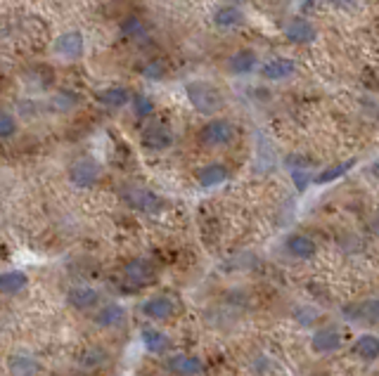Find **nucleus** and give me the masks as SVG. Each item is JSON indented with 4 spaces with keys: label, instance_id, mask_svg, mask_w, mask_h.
I'll return each mask as SVG.
<instances>
[{
    "label": "nucleus",
    "instance_id": "obj_1",
    "mask_svg": "<svg viewBox=\"0 0 379 376\" xmlns=\"http://www.w3.org/2000/svg\"><path fill=\"white\" fill-rule=\"evenodd\" d=\"M187 100L194 107V112L204 114V117H214L223 109V95L216 85L206 83V80H192L185 85Z\"/></svg>",
    "mask_w": 379,
    "mask_h": 376
},
{
    "label": "nucleus",
    "instance_id": "obj_2",
    "mask_svg": "<svg viewBox=\"0 0 379 376\" xmlns=\"http://www.w3.org/2000/svg\"><path fill=\"white\" fill-rule=\"evenodd\" d=\"M124 201L128 204L133 211L137 213H147V216H154L164 208V199L157 192L147 187H140V185H128L124 187Z\"/></svg>",
    "mask_w": 379,
    "mask_h": 376
},
{
    "label": "nucleus",
    "instance_id": "obj_3",
    "mask_svg": "<svg viewBox=\"0 0 379 376\" xmlns=\"http://www.w3.org/2000/svg\"><path fill=\"white\" fill-rule=\"evenodd\" d=\"M100 176H102V166L97 164L93 156H81V159H76L69 166V180L78 189L95 187Z\"/></svg>",
    "mask_w": 379,
    "mask_h": 376
},
{
    "label": "nucleus",
    "instance_id": "obj_4",
    "mask_svg": "<svg viewBox=\"0 0 379 376\" xmlns=\"http://www.w3.org/2000/svg\"><path fill=\"white\" fill-rule=\"evenodd\" d=\"M235 135H237V130L228 119H211L199 130V142L206 147H228L235 140Z\"/></svg>",
    "mask_w": 379,
    "mask_h": 376
},
{
    "label": "nucleus",
    "instance_id": "obj_5",
    "mask_svg": "<svg viewBox=\"0 0 379 376\" xmlns=\"http://www.w3.org/2000/svg\"><path fill=\"white\" fill-rule=\"evenodd\" d=\"M154 277H157V268H154V263L147 258H133L128 260L124 268V280L128 282L130 287H145Z\"/></svg>",
    "mask_w": 379,
    "mask_h": 376
},
{
    "label": "nucleus",
    "instance_id": "obj_6",
    "mask_svg": "<svg viewBox=\"0 0 379 376\" xmlns=\"http://www.w3.org/2000/svg\"><path fill=\"white\" fill-rule=\"evenodd\" d=\"M142 315L149 317L154 322H166L176 315V300L166 293H159V296H149L147 300H142L140 305Z\"/></svg>",
    "mask_w": 379,
    "mask_h": 376
},
{
    "label": "nucleus",
    "instance_id": "obj_7",
    "mask_svg": "<svg viewBox=\"0 0 379 376\" xmlns=\"http://www.w3.org/2000/svg\"><path fill=\"white\" fill-rule=\"evenodd\" d=\"M342 315L346 317L348 322H358V325H372V322H379V298H367V300H358V303H351L342 310Z\"/></svg>",
    "mask_w": 379,
    "mask_h": 376
},
{
    "label": "nucleus",
    "instance_id": "obj_8",
    "mask_svg": "<svg viewBox=\"0 0 379 376\" xmlns=\"http://www.w3.org/2000/svg\"><path fill=\"white\" fill-rule=\"evenodd\" d=\"M344 339H342V332L330 325V327H320L315 329V334L311 336V350L318 352V355H327V352H335L342 348Z\"/></svg>",
    "mask_w": 379,
    "mask_h": 376
},
{
    "label": "nucleus",
    "instance_id": "obj_9",
    "mask_svg": "<svg viewBox=\"0 0 379 376\" xmlns=\"http://www.w3.org/2000/svg\"><path fill=\"white\" fill-rule=\"evenodd\" d=\"M174 144V133L164 123H152L142 130V147L149 152H164Z\"/></svg>",
    "mask_w": 379,
    "mask_h": 376
},
{
    "label": "nucleus",
    "instance_id": "obj_10",
    "mask_svg": "<svg viewBox=\"0 0 379 376\" xmlns=\"http://www.w3.org/2000/svg\"><path fill=\"white\" fill-rule=\"evenodd\" d=\"M166 369H169L174 376H202L206 372L204 362L194 355H185V352H178V355H171L166 360Z\"/></svg>",
    "mask_w": 379,
    "mask_h": 376
},
{
    "label": "nucleus",
    "instance_id": "obj_11",
    "mask_svg": "<svg viewBox=\"0 0 379 376\" xmlns=\"http://www.w3.org/2000/svg\"><path fill=\"white\" fill-rule=\"evenodd\" d=\"M67 303L71 305L74 310H93L97 308L100 303V291L93 287H85V284H78V287H71L67 293Z\"/></svg>",
    "mask_w": 379,
    "mask_h": 376
},
{
    "label": "nucleus",
    "instance_id": "obj_12",
    "mask_svg": "<svg viewBox=\"0 0 379 376\" xmlns=\"http://www.w3.org/2000/svg\"><path fill=\"white\" fill-rule=\"evenodd\" d=\"M285 251L296 260H311L318 253V244H315L311 237L294 232L285 239Z\"/></svg>",
    "mask_w": 379,
    "mask_h": 376
},
{
    "label": "nucleus",
    "instance_id": "obj_13",
    "mask_svg": "<svg viewBox=\"0 0 379 376\" xmlns=\"http://www.w3.org/2000/svg\"><path fill=\"white\" fill-rule=\"evenodd\" d=\"M351 355L358 357V360H363V362L379 360V336L377 334H372V332L360 334L351 345Z\"/></svg>",
    "mask_w": 379,
    "mask_h": 376
},
{
    "label": "nucleus",
    "instance_id": "obj_14",
    "mask_svg": "<svg viewBox=\"0 0 379 376\" xmlns=\"http://www.w3.org/2000/svg\"><path fill=\"white\" fill-rule=\"evenodd\" d=\"M126 317H128V312H126L124 305L105 303L100 310L95 312V325L102 327V329H117V327H124Z\"/></svg>",
    "mask_w": 379,
    "mask_h": 376
},
{
    "label": "nucleus",
    "instance_id": "obj_15",
    "mask_svg": "<svg viewBox=\"0 0 379 376\" xmlns=\"http://www.w3.org/2000/svg\"><path fill=\"white\" fill-rule=\"evenodd\" d=\"M285 36H287V40L298 43V45L313 43V40H315V26L308 19H303V17H294V19L285 26Z\"/></svg>",
    "mask_w": 379,
    "mask_h": 376
},
{
    "label": "nucleus",
    "instance_id": "obj_16",
    "mask_svg": "<svg viewBox=\"0 0 379 376\" xmlns=\"http://www.w3.org/2000/svg\"><path fill=\"white\" fill-rule=\"evenodd\" d=\"M230 178V171L226 169L223 164H206L197 171V182L199 187L204 189H214L218 185H223Z\"/></svg>",
    "mask_w": 379,
    "mask_h": 376
},
{
    "label": "nucleus",
    "instance_id": "obj_17",
    "mask_svg": "<svg viewBox=\"0 0 379 376\" xmlns=\"http://www.w3.org/2000/svg\"><path fill=\"white\" fill-rule=\"evenodd\" d=\"M294 71L296 65L292 60H287V57H275V60H268L261 67V76L266 80H287Z\"/></svg>",
    "mask_w": 379,
    "mask_h": 376
},
{
    "label": "nucleus",
    "instance_id": "obj_18",
    "mask_svg": "<svg viewBox=\"0 0 379 376\" xmlns=\"http://www.w3.org/2000/svg\"><path fill=\"white\" fill-rule=\"evenodd\" d=\"M55 52L60 57H65V60H76V57H81V52H83V36L76 31L62 33L55 43Z\"/></svg>",
    "mask_w": 379,
    "mask_h": 376
},
{
    "label": "nucleus",
    "instance_id": "obj_19",
    "mask_svg": "<svg viewBox=\"0 0 379 376\" xmlns=\"http://www.w3.org/2000/svg\"><path fill=\"white\" fill-rule=\"evenodd\" d=\"M140 341H142V345H145V350L152 352V355H162V352H166L171 348V339L157 327H145V329H142Z\"/></svg>",
    "mask_w": 379,
    "mask_h": 376
},
{
    "label": "nucleus",
    "instance_id": "obj_20",
    "mask_svg": "<svg viewBox=\"0 0 379 376\" xmlns=\"http://www.w3.org/2000/svg\"><path fill=\"white\" fill-rule=\"evenodd\" d=\"M41 364L33 355H26V352H17L8 360V372L10 376H36Z\"/></svg>",
    "mask_w": 379,
    "mask_h": 376
},
{
    "label": "nucleus",
    "instance_id": "obj_21",
    "mask_svg": "<svg viewBox=\"0 0 379 376\" xmlns=\"http://www.w3.org/2000/svg\"><path fill=\"white\" fill-rule=\"evenodd\" d=\"M130 100H133V95H130L128 88H124V85H112V88H105L97 92V102L105 104L109 109H121Z\"/></svg>",
    "mask_w": 379,
    "mask_h": 376
},
{
    "label": "nucleus",
    "instance_id": "obj_22",
    "mask_svg": "<svg viewBox=\"0 0 379 376\" xmlns=\"http://www.w3.org/2000/svg\"><path fill=\"white\" fill-rule=\"evenodd\" d=\"M28 287V277L22 270H5L0 273V293H8V296H15V293H22Z\"/></svg>",
    "mask_w": 379,
    "mask_h": 376
},
{
    "label": "nucleus",
    "instance_id": "obj_23",
    "mask_svg": "<svg viewBox=\"0 0 379 376\" xmlns=\"http://www.w3.org/2000/svg\"><path fill=\"white\" fill-rule=\"evenodd\" d=\"M228 67H230L233 74H237V76H244V74H251L256 69V55L251 50H237L235 55L230 57V62H228Z\"/></svg>",
    "mask_w": 379,
    "mask_h": 376
},
{
    "label": "nucleus",
    "instance_id": "obj_24",
    "mask_svg": "<svg viewBox=\"0 0 379 376\" xmlns=\"http://www.w3.org/2000/svg\"><path fill=\"white\" fill-rule=\"evenodd\" d=\"M244 22V15L239 8L235 5H226V8H218L216 15H214V24L221 26V28H235Z\"/></svg>",
    "mask_w": 379,
    "mask_h": 376
},
{
    "label": "nucleus",
    "instance_id": "obj_25",
    "mask_svg": "<svg viewBox=\"0 0 379 376\" xmlns=\"http://www.w3.org/2000/svg\"><path fill=\"white\" fill-rule=\"evenodd\" d=\"M353 166H355V161H342V164H337V166H330V169H325L323 173H318V176L313 178V182L315 185H327L332 180H339V178L346 176Z\"/></svg>",
    "mask_w": 379,
    "mask_h": 376
},
{
    "label": "nucleus",
    "instance_id": "obj_26",
    "mask_svg": "<svg viewBox=\"0 0 379 376\" xmlns=\"http://www.w3.org/2000/svg\"><path fill=\"white\" fill-rule=\"evenodd\" d=\"M78 104V95L71 90H62L57 92V95L53 97V102H50V107L55 109V112H71L74 107Z\"/></svg>",
    "mask_w": 379,
    "mask_h": 376
},
{
    "label": "nucleus",
    "instance_id": "obj_27",
    "mask_svg": "<svg viewBox=\"0 0 379 376\" xmlns=\"http://www.w3.org/2000/svg\"><path fill=\"white\" fill-rule=\"evenodd\" d=\"M105 362H107V352L100 348H88L81 355V360H78L83 369H100Z\"/></svg>",
    "mask_w": 379,
    "mask_h": 376
},
{
    "label": "nucleus",
    "instance_id": "obj_28",
    "mask_svg": "<svg viewBox=\"0 0 379 376\" xmlns=\"http://www.w3.org/2000/svg\"><path fill=\"white\" fill-rule=\"evenodd\" d=\"M130 102H133V112H135L137 119H147L154 114V102H152V97L145 95V92H137V95H133V100Z\"/></svg>",
    "mask_w": 379,
    "mask_h": 376
},
{
    "label": "nucleus",
    "instance_id": "obj_29",
    "mask_svg": "<svg viewBox=\"0 0 379 376\" xmlns=\"http://www.w3.org/2000/svg\"><path fill=\"white\" fill-rule=\"evenodd\" d=\"M121 33L126 38H142L145 36V24H142V19L140 17H128V19H124L121 22Z\"/></svg>",
    "mask_w": 379,
    "mask_h": 376
},
{
    "label": "nucleus",
    "instance_id": "obj_30",
    "mask_svg": "<svg viewBox=\"0 0 379 376\" xmlns=\"http://www.w3.org/2000/svg\"><path fill=\"white\" fill-rule=\"evenodd\" d=\"M17 133V119L10 112H0V140H10Z\"/></svg>",
    "mask_w": 379,
    "mask_h": 376
},
{
    "label": "nucleus",
    "instance_id": "obj_31",
    "mask_svg": "<svg viewBox=\"0 0 379 376\" xmlns=\"http://www.w3.org/2000/svg\"><path fill=\"white\" fill-rule=\"evenodd\" d=\"M164 74H166V67L162 65V62H157V60L147 62V65L142 67V76L149 78V80H159V78H164Z\"/></svg>",
    "mask_w": 379,
    "mask_h": 376
},
{
    "label": "nucleus",
    "instance_id": "obj_32",
    "mask_svg": "<svg viewBox=\"0 0 379 376\" xmlns=\"http://www.w3.org/2000/svg\"><path fill=\"white\" fill-rule=\"evenodd\" d=\"M292 180H294L298 192H303V189L308 187V182H313V178L308 171H292Z\"/></svg>",
    "mask_w": 379,
    "mask_h": 376
}]
</instances>
